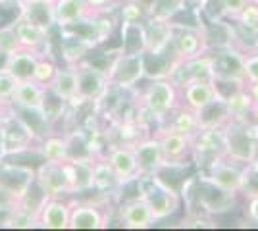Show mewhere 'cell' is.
Masks as SVG:
<instances>
[{"label":"cell","mask_w":258,"mask_h":231,"mask_svg":"<svg viewBox=\"0 0 258 231\" xmlns=\"http://www.w3.org/2000/svg\"><path fill=\"white\" fill-rule=\"evenodd\" d=\"M162 144V152L164 160L170 164H187L189 158H193V137L191 135H183V133L172 131L158 125V129L154 133Z\"/></svg>","instance_id":"4fadbf2b"},{"label":"cell","mask_w":258,"mask_h":231,"mask_svg":"<svg viewBox=\"0 0 258 231\" xmlns=\"http://www.w3.org/2000/svg\"><path fill=\"white\" fill-rule=\"evenodd\" d=\"M41 54H43V52L29 50V48H20V50H16L14 54L6 56L4 67H6L18 81L33 79V71H35V66H37L39 56Z\"/></svg>","instance_id":"83f0119b"},{"label":"cell","mask_w":258,"mask_h":231,"mask_svg":"<svg viewBox=\"0 0 258 231\" xmlns=\"http://www.w3.org/2000/svg\"><path fill=\"white\" fill-rule=\"evenodd\" d=\"M119 18L125 23H143L147 20V10L135 0H125L123 4H119Z\"/></svg>","instance_id":"ab89813d"},{"label":"cell","mask_w":258,"mask_h":231,"mask_svg":"<svg viewBox=\"0 0 258 231\" xmlns=\"http://www.w3.org/2000/svg\"><path fill=\"white\" fill-rule=\"evenodd\" d=\"M108 73L104 67L95 66L89 58L77 64V104L97 102L108 91Z\"/></svg>","instance_id":"9c48e42d"},{"label":"cell","mask_w":258,"mask_h":231,"mask_svg":"<svg viewBox=\"0 0 258 231\" xmlns=\"http://www.w3.org/2000/svg\"><path fill=\"white\" fill-rule=\"evenodd\" d=\"M205 2L206 0H185V6L195 12H201V8L205 6Z\"/></svg>","instance_id":"c3c4849f"},{"label":"cell","mask_w":258,"mask_h":231,"mask_svg":"<svg viewBox=\"0 0 258 231\" xmlns=\"http://www.w3.org/2000/svg\"><path fill=\"white\" fill-rule=\"evenodd\" d=\"M93 162H95V156L68 158L66 162H62L72 195L93 191Z\"/></svg>","instance_id":"2e32d148"},{"label":"cell","mask_w":258,"mask_h":231,"mask_svg":"<svg viewBox=\"0 0 258 231\" xmlns=\"http://www.w3.org/2000/svg\"><path fill=\"white\" fill-rule=\"evenodd\" d=\"M93 12L87 6L85 0H54V18L56 27H68L72 23L91 16Z\"/></svg>","instance_id":"f546056e"},{"label":"cell","mask_w":258,"mask_h":231,"mask_svg":"<svg viewBox=\"0 0 258 231\" xmlns=\"http://www.w3.org/2000/svg\"><path fill=\"white\" fill-rule=\"evenodd\" d=\"M104 156L112 164L121 185L127 183V181H133V179H137L141 176L133 146H129V144H108L106 150H104Z\"/></svg>","instance_id":"e0dca14e"},{"label":"cell","mask_w":258,"mask_h":231,"mask_svg":"<svg viewBox=\"0 0 258 231\" xmlns=\"http://www.w3.org/2000/svg\"><path fill=\"white\" fill-rule=\"evenodd\" d=\"M20 41H18V35H16V29L14 25H4L0 27V54L4 56H10L14 54L16 50H20Z\"/></svg>","instance_id":"60d3db41"},{"label":"cell","mask_w":258,"mask_h":231,"mask_svg":"<svg viewBox=\"0 0 258 231\" xmlns=\"http://www.w3.org/2000/svg\"><path fill=\"white\" fill-rule=\"evenodd\" d=\"M170 79L179 89L187 87V85H191L195 81H214L210 54L205 52V54L195 56V58L177 60L172 67Z\"/></svg>","instance_id":"8fae6325"},{"label":"cell","mask_w":258,"mask_h":231,"mask_svg":"<svg viewBox=\"0 0 258 231\" xmlns=\"http://www.w3.org/2000/svg\"><path fill=\"white\" fill-rule=\"evenodd\" d=\"M22 204V198L18 197L12 189L0 183V212H12Z\"/></svg>","instance_id":"7bdbcfd3"},{"label":"cell","mask_w":258,"mask_h":231,"mask_svg":"<svg viewBox=\"0 0 258 231\" xmlns=\"http://www.w3.org/2000/svg\"><path fill=\"white\" fill-rule=\"evenodd\" d=\"M185 8V0H152L147 10V18L158 22H173L175 16H179Z\"/></svg>","instance_id":"d590c367"},{"label":"cell","mask_w":258,"mask_h":231,"mask_svg":"<svg viewBox=\"0 0 258 231\" xmlns=\"http://www.w3.org/2000/svg\"><path fill=\"white\" fill-rule=\"evenodd\" d=\"M12 25L16 29V35H18V41H20L22 48H29V50H37V52H43V54H50V33L52 31H46V29L27 22V20H23L20 16L16 18V22L12 23Z\"/></svg>","instance_id":"ffe728a7"},{"label":"cell","mask_w":258,"mask_h":231,"mask_svg":"<svg viewBox=\"0 0 258 231\" xmlns=\"http://www.w3.org/2000/svg\"><path fill=\"white\" fill-rule=\"evenodd\" d=\"M143 39H145V52L158 54L170 48L172 44V22H158L147 18L143 22Z\"/></svg>","instance_id":"d4e9b609"},{"label":"cell","mask_w":258,"mask_h":231,"mask_svg":"<svg viewBox=\"0 0 258 231\" xmlns=\"http://www.w3.org/2000/svg\"><path fill=\"white\" fill-rule=\"evenodd\" d=\"M93 14H110L119 6V0H85Z\"/></svg>","instance_id":"f6af8a7d"},{"label":"cell","mask_w":258,"mask_h":231,"mask_svg":"<svg viewBox=\"0 0 258 231\" xmlns=\"http://www.w3.org/2000/svg\"><path fill=\"white\" fill-rule=\"evenodd\" d=\"M118 218L119 223L127 229H149L156 223L149 202L143 197L121 200L118 206Z\"/></svg>","instance_id":"9a60e30c"},{"label":"cell","mask_w":258,"mask_h":231,"mask_svg":"<svg viewBox=\"0 0 258 231\" xmlns=\"http://www.w3.org/2000/svg\"><path fill=\"white\" fill-rule=\"evenodd\" d=\"M250 166H252V170H254V172L258 174V152H256V156L252 158V162H250Z\"/></svg>","instance_id":"db71d44e"},{"label":"cell","mask_w":258,"mask_h":231,"mask_svg":"<svg viewBox=\"0 0 258 231\" xmlns=\"http://www.w3.org/2000/svg\"><path fill=\"white\" fill-rule=\"evenodd\" d=\"M250 118H252V120H254V121L258 123V104H256V102H254V106H252V112H250Z\"/></svg>","instance_id":"816d5d0a"},{"label":"cell","mask_w":258,"mask_h":231,"mask_svg":"<svg viewBox=\"0 0 258 231\" xmlns=\"http://www.w3.org/2000/svg\"><path fill=\"white\" fill-rule=\"evenodd\" d=\"M172 48L177 60H187L208 52L205 33L201 25H187V23L172 22Z\"/></svg>","instance_id":"ba28073f"},{"label":"cell","mask_w":258,"mask_h":231,"mask_svg":"<svg viewBox=\"0 0 258 231\" xmlns=\"http://www.w3.org/2000/svg\"><path fill=\"white\" fill-rule=\"evenodd\" d=\"M119 189H121V183H119L118 176H116L112 164L108 162L106 156L104 154L95 156V162H93V191L110 200V198H118Z\"/></svg>","instance_id":"44dd1931"},{"label":"cell","mask_w":258,"mask_h":231,"mask_svg":"<svg viewBox=\"0 0 258 231\" xmlns=\"http://www.w3.org/2000/svg\"><path fill=\"white\" fill-rule=\"evenodd\" d=\"M135 2H137L139 6H143L145 10H149V6H151V2H152V0H135Z\"/></svg>","instance_id":"f5cc1de1"},{"label":"cell","mask_w":258,"mask_h":231,"mask_svg":"<svg viewBox=\"0 0 258 231\" xmlns=\"http://www.w3.org/2000/svg\"><path fill=\"white\" fill-rule=\"evenodd\" d=\"M248 0H222V4H224V12H226V20L229 22H233L237 16L241 14V10L245 8V4H247Z\"/></svg>","instance_id":"bcb514c9"},{"label":"cell","mask_w":258,"mask_h":231,"mask_svg":"<svg viewBox=\"0 0 258 231\" xmlns=\"http://www.w3.org/2000/svg\"><path fill=\"white\" fill-rule=\"evenodd\" d=\"M245 216L248 221L258 225V195H250L247 197V204H245Z\"/></svg>","instance_id":"7dc6e473"},{"label":"cell","mask_w":258,"mask_h":231,"mask_svg":"<svg viewBox=\"0 0 258 231\" xmlns=\"http://www.w3.org/2000/svg\"><path fill=\"white\" fill-rule=\"evenodd\" d=\"M39 154L43 160L62 164L70 158V143L66 135H48L39 143Z\"/></svg>","instance_id":"e575fe53"},{"label":"cell","mask_w":258,"mask_h":231,"mask_svg":"<svg viewBox=\"0 0 258 231\" xmlns=\"http://www.w3.org/2000/svg\"><path fill=\"white\" fill-rule=\"evenodd\" d=\"M212 60V73L218 87L222 85H233V87H247L245 75H243V58L245 52L237 46L226 48H214L208 50Z\"/></svg>","instance_id":"52a82bcc"},{"label":"cell","mask_w":258,"mask_h":231,"mask_svg":"<svg viewBox=\"0 0 258 231\" xmlns=\"http://www.w3.org/2000/svg\"><path fill=\"white\" fill-rule=\"evenodd\" d=\"M20 18L27 22L43 27L46 31H52L56 27V18H54V0H41V2H27L20 6Z\"/></svg>","instance_id":"f1b7e54d"},{"label":"cell","mask_w":258,"mask_h":231,"mask_svg":"<svg viewBox=\"0 0 258 231\" xmlns=\"http://www.w3.org/2000/svg\"><path fill=\"white\" fill-rule=\"evenodd\" d=\"M226 158L247 166L258 152V123L248 120H229L224 125Z\"/></svg>","instance_id":"277c9868"},{"label":"cell","mask_w":258,"mask_h":231,"mask_svg":"<svg viewBox=\"0 0 258 231\" xmlns=\"http://www.w3.org/2000/svg\"><path fill=\"white\" fill-rule=\"evenodd\" d=\"M108 227L106 214L93 202H74L70 212V229H104Z\"/></svg>","instance_id":"cb8c5ba5"},{"label":"cell","mask_w":258,"mask_h":231,"mask_svg":"<svg viewBox=\"0 0 258 231\" xmlns=\"http://www.w3.org/2000/svg\"><path fill=\"white\" fill-rule=\"evenodd\" d=\"M70 212L72 202L44 197L37 210V221L44 229H70Z\"/></svg>","instance_id":"d6986e66"},{"label":"cell","mask_w":258,"mask_h":231,"mask_svg":"<svg viewBox=\"0 0 258 231\" xmlns=\"http://www.w3.org/2000/svg\"><path fill=\"white\" fill-rule=\"evenodd\" d=\"M119 52H145L143 23L121 22V44Z\"/></svg>","instance_id":"8d00e7d4"},{"label":"cell","mask_w":258,"mask_h":231,"mask_svg":"<svg viewBox=\"0 0 258 231\" xmlns=\"http://www.w3.org/2000/svg\"><path fill=\"white\" fill-rule=\"evenodd\" d=\"M133 95L141 110L158 125L181 104V89L170 77L149 79V83L141 91H133Z\"/></svg>","instance_id":"7a4b0ae2"},{"label":"cell","mask_w":258,"mask_h":231,"mask_svg":"<svg viewBox=\"0 0 258 231\" xmlns=\"http://www.w3.org/2000/svg\"><path fill=\"white\" fill-rule=\"evenodd\" d=\"M226 156V137L224 127L199 129L193 135V160L199 170H203L216 158Z\"/></svg>","instance_id":"30bf717a"},{"label":"cell","mask_w":258,"mask_h":231,"mask_svg":"<svg viewBox=\"0 0 258 231\" xmlns=\"http://www.w3.org/2000/svg\"><path fill=\"white\" fill-rule=\"evenodd\" d=\"M35 185L46 198H62L70 193V185L66 179L64 168L58 162H48L44 160L35 172Z\"/></svg>","instance_id":"5bb4252c"},{"label":"cell","mask_w":258,"mask_h":231,"mask_svg":"<svg viewBox=\"0 0 258 231\" xmlns=\"http://www.w3.org/2000/svg\"><path fill=\"white\" fill-rule=\"evenodd\" d=\"M35 141L41 143V137L14 106L0 110V158L27 152Z\"/></svg>","instance_id":"3957f363"},{"label":"cell","mask_w":258,"mask_h":231,"mask_svg":"<svg viewBox=\"0 0 258 231\" xmlns=\"http://www.w3.org/2000/svg\"><path fill=\"white\" fill-rule=\"evenodd\" d=\"M135 150V158H137V166H139L141 176L147 174H156L164 166V152H162L160 139L156 135H145L133 144Z\"/></svg>","instance_id":"ac0fdd59"},{"label":"cell","mask_w":258,"mask_h":231,"mask_svg":"<svg viewBox=\"0 0 258 231\" xmlns=\"http://www.w3.org/2000/svg\"><path fill=\"white\" fill-rule=\"evenodd\" d=\"M220 95L216 81H195L181 89V104L191 110H201Z\"/></svg>","instance_id":"4316f807"},{"label":"cell","mask_w":258,"mask_h":231,"mask_svg":"<svg viewBox=\"0 0 258 231\" xmlns=\"http://www.w3.org/2000/svg\"><path fill=\"white\" fill-rule=\"evenodd\" d=\"M224 97H226L227 112H229V118L231 120H248L250 118L254 100L250 99L247 87L231 89V93H227Z\"/></svg>","instance_id":"836d02e7"},{"label":"cell","mask_w":258,"mask_h":231,"mask_svg":"<svg viewBox=\"0 0 258 231\" xmlns=\"http://www.w3.org/2000/svg\"><path fill=\"white\" fill-rule=\"evenodd\" d=\"M110 87L119 91H135L145 79V52H119L110 58L106 66Z\"/></svg>","instance_id":"8992f818"},{"label":"cell","mask_w":258,"mask_h":231,"mask_svg":"<svg viewBox=\"0 0 258 231\" xmlns=\"http://www.w3.org/2000/svg\"><path fill=\"white\" fill-rule=\"evenodd\" d=\"M162 127L166 129H172V131L183 133V135H191L199 131V118H197V112L187 108L185 104H179L175 110L160 123Z\"/></svg>","instance_id":"d6a6232c"},{"label":"cell","mask_w":258,"mask_h":231,"mask_svg":"<svg viewBox=\"0 0 258 231\" xmlns=\"http://www.w3.org/2000/svg\"><path fill=\"white\" fill-rule=\"evenodd\" d=\"M48 91L54 93L58 99L68 102L70 106L77 104V66L74 64H62L58 66L52 81L48 85Z\"/></svg>","instance_id":"484cf974"},{"label":"cell","mask_w":258,"mask_h":231,"mask_svg":"<svg viewBox=\"0 0 258 231\" xmlns=\"http://www.w3.org/2000/svg\"><path fill=\"white\" fill-rule=\"evenodd\" d=\"M241 193L245 197H250V195H258V174L252 170V166L247 164L245 166V176H243V187H241ZM239 193V195H241Z\"/></svg>","instance_id":"ee69618b"},{"label":"cell","mask_w":258,"mask_h":231,"mask_svg":"<svg viewBox=\"0 0 258 231\" xmlns=\"http://www.w3.org/2000/svg\"><path fill=\"white\" fill-rule=\"evenodd\" d=\"M0 183L12 189L23 202V198L31 193V187L35 185V172L31 168L0 162Z\"/></svg>","instance_id":"7402d4cb"},{"label":"cell","mask_w":258,"mask_h":231,"mask_svg":"<svg viewBox=\"0 0 258 231\" xmlns=\"http://www.w3.org/2000/svg\"><path fill=\"white\" fill-rule=\"evenodd\" d=\"M197 118H199V129H212V127H224L229 118L227 112L226 97L220 93L210 104H206L205 108L197 110Z\"/></svg>","instance_id":"4dcf8cb0"},{"label":"cell","mask_w":258,"mask_h":231,"mask_svg":"<svg viewBox=\"0 0 258 231\" xmlns=\"http://www.w3.org/2000/svg\"><path fill=\"white\" fill-rule=\"evenodd\" d=\"M58 33H60V54H62V62L64 64L77 66L83 60H87L89 54L93 52V48L87 43H83L81 39H77L76 35L68 33L64 29H58Z\"/></svg>","instance_id":"1f68e13d"},{"label":"cell","mask_w":258,"mask_h":231,"mask_svg":"<svg viewBox=\"0 0 258 231\" xmlns=\"http://www.w3.org/2000/svg\"><path fill=\"white\" fill-rule=\"evenodd\" d=\"M243 75H245V83H256L258 81V48L245 52L243 58Z\"/></svg>","instance_id":"b9f144b4"},{"label":"cell","mask_w":258,"mask_h":231,"mask_svg":"<svg viewBox=\"0 0 258 231\" xmlns=\"http://www.w3.org/2000/svg\"><path fill=\"white\" fill-rule=\"evenodd\" d=\"M56 69H58V64H56L54 56L41 54L37 66H35V71H33V81H37L43 87H48L50 81H52L54 73H56Z\"/></svg>","instance_id":"74e56055"},{"label":"cell","mask_w":258,"mask_h":231,"mask_svg":"<svg viewBox=\"0 0 258 231\" xmlns=\"http://www.w3.org/2000/svg\"><path fill=\"white\" fill-rule=\"evenodd\" d=\"M179 195L187 202L195 200V204L208 216H224L227 212H233L239 202V193L216 185L203 174L183 181Z\"/></svg>","instance_id":"6da1fadb"},{"label":"cell","mask_w":258,"mask_h":231,"mask_svg":"<svg viewBox=\"0 0 258 231\" xmlns=\"http://www.w3.org/2000/svg\"><path fill=\"white\" fill-rule=\"evenodd\" d=\"M247 91H248V95H250V99L258 104V81H256V83H248Z\"/></svg>","instance_id":"681fc988"},{"label":"cell","mask_w":258,"mask_h":231,"mask_svg":"<svg viewBox=\"0 0 258 231\" xmlns=\"http://www.w3.org/2000/svg\"><path fill=\"white\" fill-rule=\"evenodd\" d=\"M18 79L12 75L6 67H0V108H6L12 106V99H14V93L18 87Z\"/></svg>","instance_id":"f35d334b"},{"label":"cell","mask_w":258,"mask_h":231,"mask_svg":"<svg viewBox=\"0 0 258 231\" xmlns=\"http://www.w3.org/2000/svg\"><path fill=\"white\" fill-rule=\"evenodd\" d=\"M139 193L149 202L154 221H164L181 208V195L177 189L162 181L156 174L139 176Z\"/></svg>","instance_id":"5b68a950"},{"label":"cell","mask_w":258,"mask_h":231,"mask_svg":"<svg viewBox=\"0 0 258 231\" xmlns=\"http://www.w3.org/2000/svg\"><path fill=\"white\" fill-rule=\"evenodd\" d=\"M0 6L2 8H20L22 0H0Z\"/></svg>","instance_id":"f907efd6"},{"label":"cell","mask_w":258,"mask_h":231,"mask_svg":"<svg viewBox=\"0 0 258 231\" xmlns=\"http://www.w3.org/2000/svg\"><path fill=\"white\" fill-rule=\"evenodd\" d=\"M46 91L48 89L39 85L33 79L20 81L14 93V99H12V106L20 112H41L43 114Z\"/></svg>","instance_id":"603a6c76"},{"label":"cell","mask_w":258,"mask_h":231,"mask_svg":"<svg viewBox=\"0 0 258 231\" xmlns=\"http://www.w3.org/2000/svg\"><path fill=\"white\" fill-rule=\"evenodd\" d=\"M201 174H203L208 181H212V183L220 185V187L235 191V193H241L243 176H245V166L237 164L233 160L222 156V158L212 160L206 168H203Z\"/></svg>","instance_id":"7c38bea8"}]
</instances>
